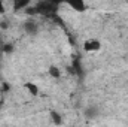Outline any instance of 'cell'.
Instances as JSON below:
<instances>
[{"instance_id": "obj_1", "label": "cell", "mask_w": 128, "mask_h": 127, "mask_svg": "<svg viewBox=\"0 0 128 127\" xmlns=\"http://www.w3.org/2000/svg\"><path fill=\"white\" fill-rule=\"evenodd\" d=\"M34 8H36V12H37V14H42V15H52V14L57 12L58 5H54V3L49 2V0H42V2H39Z\"/></svg>"}, {"instance_id": "obj_2", "label": "cell", "mask_w": 128, "mask_h": 127, "mask_svg": "<svg viewBox=\"0 0 128 127\" xmlns=\"http://www.w3.org/2000/svg\"><path fill=\"white\" fill-rule=\"evenodd\" d=\"M64 2H66L72 9H74L76 12H84V11L86 9L84 0H64Z\"/></svg>"}, {"instance_id": "obj_3", "label": "cell", "mask_w": 128, "mask_h": 127, "mask_svg": "<svg viewBox=\"0 0 128 127\" xmlns=\"http://www.w3.org/2000/svg\"><path fill=\"white\" fill-rule=\"evenodd\" d=\"M84 48H85V51H98L101 48V43L97 39H90L84 43Z\"/></svg>"}, {"instance_id": "obj_4", "label": "cell", "mask_w": 128, "mask_h": 127, "mask_svg": "<svg viewBox=\"0 0 128 127\" xmlns=\"http://www.w3.org/2000/svg\"><path fill=\"white\" fill-rule=\"evenodd\" d=\"M97 115H98V109H97L96 106H90V108H86V111H85V117H86V118L94 120V118H97Z\"/></svg>"}, {"instance_id": "obj_5", "label": "cell", "mask_w": 128, "mask_h": 127, "mask_svg": "<svg viewBox=\"0 0 128 127\" xmlns=\"http://www.w3.org/2000/svg\"><path fill=\"white\" fill-rule=\"evenodd\" d=\"M24 29H26V32L28 33V34H36L37 33V26L33 21H27L26 26H24Z\"/></svg>"}, {"instance_id": "obj_6", "label": "cell", "mask_w": 128, "mask_h": 127, "mask_svg": "<svg viewBox=\"0 0 128 127\" xmlns=\"http://www.w3.org/2000/svg\"><path fill=\"white\" fill-rule=\"evenodd\" d=\"M30 3V0H14V9L15 11H20L22 8H27Z\"/></svg>"}, {"instance_id": "obj_7", "label": "cell", "mask_w": 128, "mask_h": 127, "mask_svg": "<svg viewBox=\"0 0 128 127\" xmlns=\"http://www.w3.org/2000/svg\"><path fill=\"white\" fill-rule=\"evenodd\" d=\"M26 88L28 90V93H30L32 96L39 94V87H37L36 84H33V82H26Z\"/></svg>"}, {"instance_id": "obj_8", "label": "cell", "mask_w": 128, "mask_h": 127, "mask_svg": "<svg viewBox=\"0 0 128 127\" xmlns=\"http://www.w3.org/2000/svg\"><path fill=\"white\" fill-rule=\"evenodd\" d=\"M49 75L54 76V78H60L61 76V72H60V69L57 66H51L49 67Z\"/></svg>"}, {"instance_id": "obj_9", "label": "cell", "mask_w": 128, "mask_h": 127, "mask_svg": "<svg viewBox=\"0 0 128 127\" xmlns=\"http://www.w3.org/2000/svg\"><path fill=\"white\" fill-rule=\"evenodd\" d=\"M51 118H52V121H54L55 124H61V123H63L61 115H60L58 112H55V111H52V112H51Z\"/></svg>"}, {"instance_id": "obj_10", "label": "cell", "mask_w": 128, "mask_h": 127, "mask_svg": "<svg viewBox=\"0 0 128 127\" xmlns=\"http://www.w3.org/2000/svg\"><path fill=\"white\" fill-rule=\"evenodd\" d=\"M3 51H4V52H8V54H10V52L14 51V46L8 43V45H4V46H3Z\"/></svg>"}, {"instance_id": "obj_11", "label": "cell", "mask_w": 128, "mask_h": 127, "mask_svg": "<svg viewBox=\"0 0 128 127\" xmlns=\"http://www.w3.org/2000/svg\"><path fill=\"white\" fill-rule=\"evenodd\" d=\"M27 14H30V15L37 14V12H36V8H34V6H33V8H27Z\"/></svg>"}, {"instance_id": "obj_12", "label": "cell", "mask_w": 128, "mask_h": 127, "mask_svg": "<svg viewBox=\"0 0 128 127\" xmlns=\"http://www.w3.org/2000/svg\"><path fill=\"white\" fill-rule=\"evenodd\" d=\"M49 2H52V3H54V5H58V6H60V5H61V3H63L64 0H49Z\"/></svg>"}, {"instance_id": "obj_13", "label": "cell", "mask_w": 128, "mask_h": 127, "mask_svg": "<svg viewBox=\"0 0 128 127\" xmlns=\"http://www.w3.org/2000/svg\"><path fill=\"white\" fill-rule=\"evenodd\" d=\"M8 90H9V85L8 84H3L2 85V91H8Z\"/></svg>"}, {"instance_id": "obj_14", "label": "cell", "mask_w": 128, "mask_h": 127, "mask_svg": "<svg viewBox=\"0 0 128 127\" xmlns=\"http://www.w3.org/2000/svg\"><path fill=\"white\" fill-rule=\"evenodd\" d=\"M4 12V8H3V3L0 2V14H3Z\"/></svg>"}, {"instance_id": "obj_15", "label": "cell", "mask_w": 128, "mask_h": 127, "mask_svg": "<svg viewBox=\"0 0 128 127\" xmlns=\"http://www.w3.org/2000/svg\"><path fill=\"white\" fill-rule=\"evenodd\" d=\"M0 27H2V29H6V27H8V24H6V23H2V24H0Z\"/></svg>"}]
</instances>
